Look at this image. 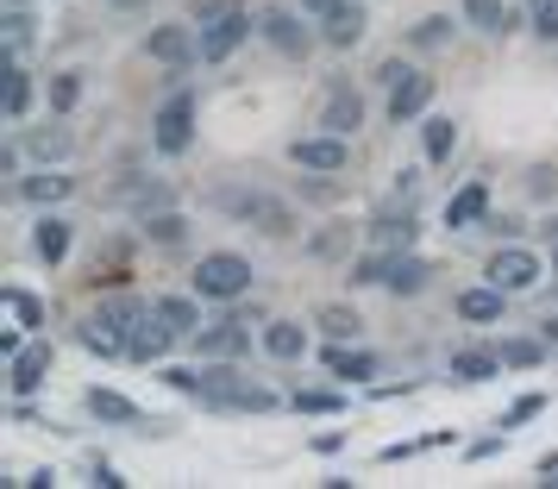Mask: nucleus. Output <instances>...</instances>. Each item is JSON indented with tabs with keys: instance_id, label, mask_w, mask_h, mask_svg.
<instances>
[{
	"instance_id": "obj_1",
	"label": "nucleus",
	"mask_w": 558,
	"mask_h": 489,
	"mask_svg": "<svg viewBox=\"0 0 558 489\" xmlns=\"http://www.w3.org/2000/svg\"><path fill=\"white\" fill-rule=\"evenodd\" d=\"M163 383L177 389V395H195L202 408L214 414H277L282 395L277 389L252 383L245 370H239V358H202V364H163L157 370Z\"/></svg>"
},
{
	"instance_id": "obj_2",
	"label": "nucleus",
	"mask_w": 558,
	"mask_h": 489,
	"mask_svg": "<svg viewBox=\"0 0 558 489\" xmlns=\"http://www.w3.org/2000/svg\"><path fill=\"white\" fill-rule=\"evenodd\" d=\"M145 314H151V302H138V295H126V289H113V295H101V308L76 327V339L95 352V358H126V339H132V327H138Z\"/></svg>"
},
{
	"instance_id": "obj_3",
	"label": "nucleus",
	"mask_w": 558,
	"mask_h": 489,
	"mask_svg": "<svg viewBox=\"0 0 558 489\" xmlns=\"http://www.w3.org/2000/svg\"><path fill=\"white\" fill-rule=\"evenodd\" d=\"M214 207L227 220H239V227L270 232V239H289L295 232V207L282 201V195H270V188H252V182H220L214 188Z\"/></svg>"
},
{
	"instance_id": "obj_4",
	"label": "nucleus",
	"mask_w": 558,
	"mask_h": 489,
	"mask_svg": "<svg viewBox=\"0 0 558 489\" xmlns=\"http://www.w3.org/2000/svg\"><path fill=\"white\" fill-rule=\"evenodd\" d=\"M252 258L245 252H202V264H195V277H189V289L202 295V302H245L252 295Z\"/></svg>"
},
{
	"instance_id": "obj_5",
	"label": "nucleus",
	"mask_w": 558,
	"mask_h": 489,
	"mask_svg": "<svg viewBox=\"0 0 558 489\" xmlns=\"http://www.w3.org/2000/svg\"><path fill=\"white\" fill-rule=\"evenodd\" d=\"M151 151L157 157L195 151V88H170V95H163V107L151 113Z\"/></svg>"
},
{
	"instance_id": "obj_6",
	"label": "nucleus",
	"mask_w": 558,
	"mask_h": 489,
	"mask_svg": "<svg viewBox=\"0 0 558 489\" xmlns=\"http://www.w3.org/2000/svg\"><path fill=\"white\" fill-rule=\"evenodd\" d=\"M483 277L496 289H508V295H533V289L546 283V258L533 245H496L489 264H483Z\"/></svg>"
},
{
	"instance_id": "obj_7",
	"label": "nucleus",
	"mask_w": 558,
	"mask_h": 489,
	"mask_svg": "<svg viewBox=\"0 0 558 489\" xmlns=\"http://www.w3.org/2000/svg\"><path fill=\"white\" fill-rule=\"evenodd\" d=\"M289 163L307 170V176H339V170H352V138L314 126V132H302V138H289Z\"/></svg>"
},
{
	"instance_id": "obj_8",
	"label": "nucleus",
	"mask_w": 558,
	"mask_h": 489,
	"mask_svg": "<svg viewBox=\"0 0 558 489\" xmlns=\"http://www.w3.org/2000/svg\"><path fill=\"white\" fill-rule=\"evenodd\" d=\"M302 20H307L302 7H264V13H257V38H264L277 57L302 63V57L314 51V38H320V32H307Z\"/></svg>"
},
{
	"instance_id": "obj_9",
	"label": "nucleus",
	"mask_w": 558,
	"mask_h": 489,
	"mask_svg": "<svg viewBox=\"0 0 558 489\" xmlns=\"http://www.w3.org/2000/svg\"><path fill=\"white\" fill-rule=\"evenodd\" d=\"M145 57L182 76V70H195V63H202V32L189 26V20H163V26L145 32Z\"/></svg>"
},
{
	"instance_id": "obj_10",
	"label": "nucleus",
	"mask_w": 558,
	"mask_h": 489,
	"mask_svg": "<svg viewBox=\"0 0 558 489\" xmlns=\"http://www.w3.org/2000/svg\"><path fill=\"white\" fill-rule=\"evenodd\" d=\"M51 364H57V345H51V339H26V345L7 358V395H13V402L38 395V389L51 383Z\"/></svg>"
},
{
	"instance_id": "obj_11",
	"label": "nucleus",
	"mask_w": 558,
	"mask_h": 489,
	"mask_svg": "<svg viewBox=\"0 0 558 489\" xmlns=\"http://www.w3.org/2000/svg\"><path fill=\"white\" fill-rule=\"evenodd\" d=\"M101 201L107 207H126V213H157V207H177V188L170 182H157V176H120V182H107L101 188Z\"/></svg>"
},
{
	"instance_id": "obj_12",
	"label": "nucleus",
	"mask_w": 558,
	"mask_h": 489,
	"mask_svg": "<svg viewBox=\"0 0 558 489\" xmlns=\"http://www.w3.org/2000/svg\"><path fill=\"white\" fill-rule=\"evenodd\" d=\"M189 345H195V358H252V320H245V314L207 320Z\"/></svg>"
},
{
	"instance_id": "obj_13",
	"label": "nucleus",
	"mask_w": 558,
	"mask_h": 489,
	"mask_svg": "<svg viewBox=\"0 0 558 489\" xmlns=\"http://www.w3.org/2000/svg\"><path fill=\"white\" fill-rule=\"evenodd\" d=\"M252 32H257V20L239 7V0H232L220 20H207V26H202V63H227V57L252 38Z\"/></svg>"
},
{
	"instance_id": "obj_14",
	"label": "nucleus",
	"mask_w": 558,
	"mask_h": 489,
	"mask_svg": "<svg viewBox=\"0 0 558 489\" xmlns=\"http://www.w3.org/2000/svg\"><path fill=\"white\" fill-rule=\"evenodd\" d=\"M32 95H38V82H32L26 57L0 51V120H7V126H26V113H32Z\"/></svg>"
},
{
	"instance_id": "obj_15",
	"label": "nucleus",
	"mask_w": 558,
	"mask_h": 489,
	"mask_svg": "<svg viewBox=\"0 0 558 489\" xmlns=\"http://www.w3.org/2000/svg\"><path fill=\"white\" fill-rule=\"evenodd\" d=\"M433 95H439V82H433L427 70L402 76L396 88H389V126H421V120L433 113Z\"/></svg>"
},
{
	"instance_id": "obj_16",
	"label": "nucleus",
	"mask_w": 558,
	"mask_h": 489,
	"mask_svg": "<svg viewBox=\"0 0 558 489\" xmlns=\"http://www.w3.org/2000/svg\"><path fill=\"white\" fill-rule=\"evenodd\" d=\"M314 126L339 132V138H357V126H364V95H357L352 82H332L327 95H320V113H314Z\"/></svg>"
},
{
	"instance_id": "obj_17",
	"label": "nucleus",
	"mask_w": 558,
	"mask_h": 489,
	"mask_svg": "<svg viewBox=\"0 0 558 489\" xmlns=\"http://www.w3.org/2000/svg\"><path fill=\"white\" fill-rule=\"evenodd\" d=\"M314 32H320V45H327V51H357V45H364V32H371V7H364V0H345L339 13L314 20Z\"/></svg>"
},
{
	"instance_id": "obj_18",
	"label": "nucleus",
	"mask_w": 558,
	"mask_h": 489,
	"mask_svg": "<svg viewBox=\"0 0 558 489\" xmlns=\"http://www.w3.org/2000/svg\"><path fill=\"white\" fill-rule=\"evenodd\" d=\"M70 195H76V176H63V163H38L32 176L13 182V201H26V207H57Z\"/></svg>"
},
{
	"instance_id": "obj_19",
	"label": "nucleus",
	"mask_w": 558,
	"mask_h": 489,
	"mask_svg": "<svg viewBox=\"0 0 558 489\" xmlns=\"http://www.w3.org/2000/svg\"><path fill=\"white\" fill-rule=\"evenodd\" d=\"M320 364H327V370L339 377V383H371L383 358L371 352V345H357V339H327V352H320Z\"/></svg>"
},
{
	"instance_id": "obj_20",
	"label": "nucleus",
	"mask_w": 558,
	"mask_h": 489,
	"mask_svg": "<svg viewBox=\"0 0 558 489\" xmlns=\"http://www.w3.org/2000/svg\"><path fill=\"white\" fill-rule=\"evenodd\" d=\"M70 239H76V227H70L57 207H38V220H32V258L57 270V264L70 258Z\"/></svg>"
},
{
	"instance_id": "obj_21",
	"label": "nucleus",
	"mask_w": 558,
	"mask_h": 489,
	"mask_svg": "<svg viewBox=\"0 0 558 489\" xmlns=\"http://www.w3.org/2000/svg\"><path fill=\"white\" fill-rule=\"evenodd\" d=\"M20 138H26L32 163H70V157H76V132L63 126V113H51L45 126H26Z\"/></svg>"
},
{
	"instance_id": "obj_22",
	"label": "nucleus",
	"mask_w": 558,
	"mask_h": 489,
	"mask_svg": "<svg viewBox=\"0 0 558 489\" xmlns=\"http://www.w3.org/2000/svg\"><path fill=\"white\" fill-rule=\"evenodd\" d=\"M508 302H514V295H508V289H496L489 283V277H483L477 289H458V320H464V327H496V320H502L508 314Z\"/></svg>"
},
{
	"instance_id": "obj_23",
	"label": "nucleus",
	"mask_w": 558,
	"mask_h": 489,
	"mask_svg": "<svg viewBox=\"0 0 558 489\" xmlns=\"http://www.w3.org/2000/svg\"><path fill=\"white\" fill-rule=\"evenodd\" d=\"M521 20H527V7H514V0H464V26L483 38H508Z\"/></svg>"
},
{
	"instance_id": "obj_24",
	"label": "nucleus",
	"mask_w": 558,
	"mask_h": 489,
	"mask_svg": "<svg viewBox=\"0 0 558 489\" xmlns=\"http://www.w3.org/2000/svg\"><path fill=\"white\" fill-rule=\"evenodd\" d=\"M508 364H502V352L496 345H458L452 358H446V377L452 383H489V377H502Z\"/></svg>"
},
{
	"instance_id": "obj_25",
	"label": "nucleus",
	"mask_w": 558,
	"mask_h": 489,
	"mask_svg": "<svg viewBox=\"0 0 558 489\" xmlns=\"http://www.w3.org/2000/svg\"><path fill=\"white\" fill-rule=\"evenodd\" d=\"M82 408L95 414L101 427H145V408H138L132 395H120V389H107V383L88 389V395H82Z\"/></svg>"
},
{
	"instance_id": "obj_26",
	"label": "nucleus",
	"mask_w": 558,
	"mask_h": 489,
	"mask_svg": "<svg viewBox=\"0 0 558 489\" xmlns=\"http://www.w3.org/2000/svg\"><path fill=\"white\" fill-rule=\"evenodd\" d=\"M257 345H264V358L270 364H302L307 358V327L302 320H264Z\"/></svg>"
},
{
	"instance_id": "obj_27",
	"label": "nucleus",
	"mask_w": 558,
	"mask_h": 489,
	"mask_svg": "<svg viewBox=\"0 0 558 489\" xmlns=\"http://www.w3.org/2000/svg\"><path fill=\"white\" fill-rule=\"evenodd\" d=\"M483 220H489V182L471 176L452 201H446V227H452V232H477Z\"/></svg>"
},
{
	"instance_id": "obj_28",
	"label": "nucleus",
	"mask_w": 558,
	"mask_h": 489,
	"mask_svg": "<svg viewBox=\"0 0 558 489\" xmlns=\"http://www.w3.org/2000/svg\"><path fill=\"white\" fill-rule=\"evenodd\" d=\"M151 314L177 339H195L207 327V320H202V295H195V289H189V295H151Z\"/></svg>"
},
{
	"instance_id": "obj_29",
	"label": "nucleus",
	"mask_w": 558,
	"mask_h": 489,
	"mask_svg": "<svg viewBox=\"0 0 558 489\" xmlns=\"http://www.w3.org/2000/svg\"><path fill=\"white\" fill-rule=\"evenodd\" d=\"M414 239H421V220H414V207H383L377 220H371V245H383V252H414Z\"/></svg>"
},
{
	"instance_id": "obj_30",
	"label": "nucleus",
	"mask_w": 558,
	"mask_h": 489,
	"mask_svg": "<svg viewBox=\"0 0 558 489\" xmlns=\"http://www.w3.org/2000/svg\"><path fill=\"white\" fill-rule=\"evenodd\" d=\"M427 283H433V264L421 258V252H396V264H389V295L396 302H414V295H427Z\"/></svg>"
},
{
	"instance_id": "obj_31",
	"label": "nucleus",
	"mask_w": 558,
	"mask_h": 489,
	"mask_svg": "<svg viewBox=\"0 0 558 489\" xmlns=\"http://www.w3.org/2000/svg\"><path fill=\"white\" fill-rule=\"evenodd\" d=\"M170 345H177V333H170L157 314H145V320L132 327V339H126V358L132 364H163L170 358Z\"/></svg>"
},
{
	"instance_id": "obj_32",
	"label": "nucleus",
	"mask_w": 558,
	"mask_h": 489,
	"mask_svg": "<svg viewBox=\"0 0 558 489\" xmlns=\"http://www.w3.org/2000/svg\"><path fill=\"white\" fill-rule=\"evenodd\" d=\"M138 239H145V245H157V252H182V245H189V213H177V207H157V213H145V220H138Z\"/></svg>"
},
{
	"instance_id": "obj_33",
	"label": "nucleus",
	"mask_w": 558,
	"mask_h": 489,
	"mask_svg": "<svg viewBox=\"0 0 558 489\" xmlns=\"http://www.w3.org/2000/svg\"><path fill=\"white\" fill-rule=\"evenodd\" d=\"M458 26H464V20H452V13H427V20L408 26V51H446Z\"/></svg>"
},
{
	"instance_id": "obj_34",
	"label": "nucleus",
	"mask_w": 558,
	"mask_h": 489,
	"mask_svg": "<svg viewBox=\"0 0 558 489\" xmlns=\"http://www.w3.org/2000/svg\"><path fill=\"white\" fill-rule=\"evenodd\" d=\"M421 151H427V163H452V151H458V120H446V113H427V120H421Z\"/></svg>"
},
{
	"instance_id": "obj_35",
	"label": "nucleus",
	"mask_w": 558,
	"mask_h": 489,
	"mask_svg": "<svg viewBox=\"0 0 558 489\" xmlns=\"http://www.w3.org/2000/svg\"><path fill=\"white\" fill-rule=\"evenodd\" d=\"M496 352H502V364H508V370H539V364L553 358V345H546V333H539V339H527V333H508L502 345H496Z\"/></svg>"
},
{
	"instance_id": "obj_36",
	"label": "nucleus",
	"mask_w": 558,
	"mask_h": 489,
	"mask_svg": "<svg viewBox=\"0 0 558 489\" xmlns=\"http://www.w3.org/2000/svg\"><path fill=\"white\" fill-rule=\"evenodd\" d=\"M32 32H38V20H32V7H0V51L26 57Z\"/></svg>"
},
{
	"instance_id": "obj_37",
	"label": "nucleus",
	"mask_w": 558,
	"mask_h": 489,
	"mask_svg": "<svg viewBox=\"0 0 558 489\" xmlns=\"http://www.w3.org/2000/svg\"><path fill=\"white\" fill-rule=\"evenodd\" d=\"M389 264H396V252H383V245H371L364 258L345 264V277H352V289H383L389 283Z\"/></svg>"
},
{
	"instance_id": "obj_38",
	"label": "nucleus",
	"mask_w": 558,
	"mask_h": 489,
	"mask_svg": "<svg viewBox=\"0 0 558 489\" xmlns=\"http://www.w3.org/2000/svg\"><path fill=\"white\" fill-rule=\"evenodd\" d=\"M314 327L327 339H364V314L345 308V302H327V308H314Z\"/></svg>"
},
{
	"instance_id": "obj_39",
	"label": "nucleus",
	"mask_w": 558,
	"mask_h": 489,
	"mask_svg": "<svg viewBox=\"0 0 558 489\" xmlns=\"http://www.w3.org/2000/svg\"><path fill=\"white\" fill-rule=\"evenodd\" d=\"M0 302H7V314H13V320H20V327H26V333H38V327H45V320H51V308H45V302H38V295H32V289H0Z\"/></svg>"
},
{
	"instance_id": "obj_40",
	"label": "nucleus",
	"mask_w": 558,
	"mask_h": 489,
	"mask_svg": "<svg viewBox=\"0 0 558 489\" xmlns=\"http://www.w3.org/2000/svg\"><path fill=\"white\" fill-rule=\"evenodd\" d=\"M76 101H82V70H57V76L45 82V107L70 120V113H76Z\"/></svg>"
},
{
	"instance_id": "obj_41",
	"label": "nucleus",
	"mask_w": 558,
	"mask_h": 489,
	"mask_svg": "<svg viewBox=\"0 0 558 489\" xmlns=\"http://www.w3.org/2000/svg\"><path fill=\"white\" fill-rule=\"evenodd\" d=\"M289 408H295V414H339V408H345V395H339V389H295V395H289Z\"/></svg>"
},
{
	"instance_id": "obj_42",
	"label": "nucleus",
	"mask_w": 558,
	"mask_h": 489,
	"mask_svg": "<svg viewBox=\"0 0 558 489\" xmlns=\"http://www.w3.org/2000/svg\"><path fill=\"white\" fill-rule=\"evenodd\" d=\"M527 32L553 45V38H558V0H527Z\"/></svg>"
},
{
	"instance_id": "obj_43",
	"label": "nucleus",
	"mask_w": 558,
	"mask_h": 489,
	"mask_svg": "<svg viewBox=\"0 0 558 489\" xmlns=\"http://www.w3.org/2000/svg\"><path fill=\"white\" fill-rule=\"evenodd\" d=\"M533 414H546V395H539V389H533V395H521V402H514L496 427H521V420H533Z\"/></svg>"
},
{
	"instance_id": "obj_44",
	"label": "nucleus",
	"mask_w": 558,
	"mask_h": 489,
	"mask_svg": "<svg viewBox=\"0 0 558 489\" xmlns=\"http://www.w3.org/2000/svg\"><path fill=\"white\" fill-rule=\"evenodd\" d=\"M402 76H414V63H408V57H383V63H377V82H383V88H396Z\"/></svg>"
},
{
	"instance_id": "obj_45",
	"label": "nucleus",
	"mask_w": 558,
	"mask_h": 489,
	"mask_svg": "<svg viewBox=\"0 0 558 489\" xmlns=\"http://www.w3.org/2000/svg\"><path fill=\"white\" fill-rule=\"evenodd\" d=\"M227 7H232V0H189V20H195V26H207V20H220Z\"/></svg>"
},
{
	"instance_id": "obj_46",
	"label": "nucleus",
	"mask_w": 558,
	"mask_h": 489,
	"mask_svg": "<svg viewBox=\"0 0 558 489\" xmlns=\"http://www.w3.org/2000/svg\"><path fill=\"white\" fill-rule=\"evenodd\" d=\"M345 232H352V227H332V232H320V239H314V245H307V252H314V258H332V252H339V245H345Z\"/></svg>"
},
{
	"instance_id": "obj_47",
	"label": "nucleus",
	"mask_w": 558,
	"mask_h": 489,
	"mask_svg": "<svg viewBox=\"0 0 558 489\" xmlns=\"http://www.w3.org/2000/svg\"><path fill=\"white\" fill-rule=\"evenodd\" d=\"M295 7H302L307 20H327V13H339V7H345V0H295Z\"/></svg>"
},
{
	"instance_id": "obj_48",
	"label": "nucleus",
	"mask_w": 558,
	"mask_h": 489,
	"mask_svg": "<svg viewBox=\"0 0 558 489\" xmlns=\"http://www.w3.org/2000/svg\"><path fill=\"white\" fill-rule=\"evenodd\" d=\"M88 484H95V489H120V484H126V477H120L113 464H95V477H88Z\"/></svg>"
},
{
	"instance_id": "obj_49",
	"label": "nucleus",
	"mask_w": 558,
	"mask_h": 489,
	"mask_svg": "<svg viewBox=\"0 0 558 489\" xmlns=\"http://www.w3.org/2000/svg\"><path fill=\"white\" fill-rule=\"evenodd\" d=\"M20 345H26V327H13V333H0V358H13Z\"/></svg>"
},
{
	"instance_id": "obj_50",
	"label": "nucleus",
	"mask_w": 558,
	"mask_h": 489,
	"mask_svg": "<svg viewBox=\"0 0 558 489\" xmlns=\"http://www.w3.org/2000/svg\"><path fill=\"white\" fill-rule=\"evenodd\" d=\"M539 333H546V345L558 352V314H546V320H539Z\"/></svg>"
},
{
	"instance_id": "obj_51",
	"label": "nucleus",
	"mask_w": 558,
	"mask_h": 489,
	"mask_svg": "<svg viewBox=\"0 0 558 489\" xmlns=\"http://www.w3.org/2000/svg\"><path fill=\"white\" fill-rule=\"evenodd\" d=\"M101 7H113V13H138V7H151V0H101Z\"/></svg>"
},
{
	"instance_id": "obj_52",
	"label": "nucleus",
	"mask_w": 558,
	"mask_h": 489,
	"mask_svg": "<svg viewBox=\"0 0 558 489\" xmlns=\"http://www.w3.org/2000/svg\"><path fill=\"white\" fill-rule=\"evenodd\" d=\"M546 239H553V245H558V220H546Z\"/></svg>"
},
{
	"instance_id": "obj_53",
	"label": "nucleus",
	"mask_w": 558,
	"mask_h": 489,
	"mask_svg": "<svg viewBox=\"0 0 558 489\" xmlns=\"http://www.w3.org/2000/svg\"><path fill=\"white\" fill-rule=\"evenodd\" d=\"M0 7H32V0H0Z\"/></svg>"
}]
</instances>
